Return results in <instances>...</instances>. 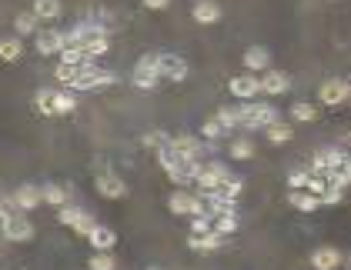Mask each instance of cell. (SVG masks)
I'll return each instance as SVG.
<instances>
[{
  "label": "cell",
  "mask_w": 351,
  "mask_h": 270,
  "mask_svg": "<svg viewBox=\"0 0 351 270\" xmlns=\"http://www.w3.org/2000/svg\"><path fill=\"white\" fill-rule=\"evenodd\" d=\"M57 57H60V64H77V67H81V64H90V57L84 54V47H74V44H67Z\"/></svg>",
  "instance_id": "cell-31"
},
{
  "label": "cell",
  "mask_w": 351,
  "mask_h": 270,
  "mask_svg": "<svg viewBox=\"0 0 351 270\" xmlns=\"http://www.w3.org/2000/svg\"><path fill=\"white\" fill-rule=\"evenodd\" d=\"M208 230H215V217L194 214V220H191V234H208Z\"/></svg>",
  "instance_id": "cell-37"
},
{
  "label": "cell",
  "mask_w": 351,
  "mask_h": 270,
  "mask_svg": "<svg viewBox=\"0 0 351 270\" xmlns=\"http://www.w3.org/2000/svg\"><path fill=\"white\" fill-rule=\"evenodd\" d=\"M311 267L315 270H338L341 267V250L338 247H318L311 254Z\"/></svg>",
  "instance_id": "cell-14"
},
{
  "label": "cell",
  "mask_w": 351,
  "mask_h": 270,
  "mask_svg": "<svg viewBox=\"0 0 351 270\" xmlns=\"http://www.w3.org/2000/svg\"><path fill=\"white\" fill-rule=\"evenodd\" d=\"M167 3H171V0H144V7H147V10H164Z\"/></svg>",
  "instance_id": "cell-44"
},
{
  "label": "cell",
  "mask_w": 351,
  "mask_h": 270,
  "mask_svg": "<svg viewBox=\"0 0 351 270\" xmlns=\"http://www.w3.org/2000/svg\"><path fill=\"white\" fill-rule=\"evenodd\" d=\"M108 83H114V74H110V70H97L94 64H84L77 81L71 83V87H74V90H97V87H108Z\"/></svg>",
  "instance_id": "cell-4"
},
{
  "label": "cell",
  "mask_w": 351,
  "mask_h": 270,
  "mask_svg": "<svg viewBox=\"0 0 351 270\" xmlns=\"http://www.w3.org/2000/svg\"><path fill=\"white\" fill-rule=\"evenodd\" d=\"M348 94H351L348 81H324L322 90H318V97H322L324 107H338L341 100H348Z\"/></svg>",
  "instance_id": "cell-11"
},
{
  "label": "cell",
  "mask_w": 351,
  "mask_h": 270,
  "mask_svg": "<svg viewBox=\"0 0 351 270\" xmlns=\"http://www.w3.org/2000/svg\"><path fill=\"white\" fill-rule=\"evenodd\" d=\"M291 117H295V120H304V124H311V120L318 117V107H311V104H295V107H291Z\"/></svg>",
  "instance_id": "cell-38"
},
{
  "label": "cell",
  "mask_w": 351,
  "mask_h": 270,
  "mask_svg": "<svg viewBox=\"0 0 351 270\" xmlns=\"http://www.w3.org/2000/svg\"><path fill=\"white\" fill-rule=\"evenodd\" d=\"M194 21L197 24H217L221 21V7H217L215 0H197L194 3Z\"/></svg>",
  "instance_id": "cell-21"
},
{
  "label": "cell",
  "mask_w": 351,
  "mask_h": 270,
  "mask_svg": "<svg viewBox=\"0 0 351 270\" xmlns=\"http://www.w3.org/2000/svg\"><path fill=\"white\" fill-rule=\"evenodd\" d=\"M60 0H34V14L40 17V21H57L60 17Z\"/></svg>",
  "instance_id": "cell-26"
},
{
  "label": "cell",
  "mask_w": 351,
  "mask_h": 270,
  "mask_svg": "<svg viewBox=\"0 0 351 270\" xmlns=\"http://www.w3.org/2000/svg\"><path fill=\"white\" fill-rule=\"evenodd\" d=\"M74 230H77V234H81V237H87V234H90V230H94V217H90V214H84L81 220H77V224H74Z\"/></svg>",
  "instance_id": "cell-41"
},
{
  "label": "cell",
  "mask_w": 351,
  "mask_h": 270,
  "mask_svg": "<svg viewBox=\"0 0 351 270\" xmlns=\"http://www.w3.org/2000/svg\"><path fill=\"white\" fill-rule=\"evenodd\" d=\"M215 230L224 237V234H234L238 230V214H221L215 217Z\"/></svg>",
  "instance_id": "cell-35"
},
{
  "label": "cell",
  "mask_w": 351,
  "mask_h": 270,
  "mask_svg": "<svg viewBox=\"0 0 351 270\" xmlns=\"http://www.w3.org/2000/svg\"><path fill=\"white\" fill-rule=\"evenodd\" d=\"M244 67H247V70H268L271 54L265 47H247V51H244Z\"/></svg>",
  "instance_id": "cell-22"
},
{
  "label": "cell",
  "mask_w": 351,
  "mask_h": 270,
  "mask_svg": "<svg viewBox=\"0 0 351 270\" xmlns=\"http://www.w3.org/2000/svg\"><path fill=\"white\" fill-rule=\"evenodd\" d=\"M81 67H84V64H81ZM81 67H77V64H60V67H57V81L64 83V87H71V83L77 81Z\"/></svg>",
  "instance_id": "cell-36"
},
{
  "label": "cell",
  "mask_w": 351,
  "mask_h": 270,
  "mask_svg": "<svg viewBox=\"0 0 351 270\" xmlns=\"http://www.w3.org/2000/svg\"><path fill=\"white\" fill-rule=\"evenodd\" d=\"M274 120H278V107H271V104H244L241 107L244 127H268Z\"/></svg>",
  "instance_id": "cell-3"
},
{
  "label": "cell",
  "mask_w": 351,
  "mask_h": 270,
  "mask_svg": "<svg viewBox=\"0 0 351 270\" xmlns=\"http://www.w3.org/2000/svg\"><path fill=\"white\" fill-rule=\"evenodd\" d=\"M81 217H84V211H81V207H74V204H64V207H57V220H60V224H67V227H74Z\"/></svg>",
  "instance_id": "cell-33"
},
{
  "label": "cell",
  "mask_w": 351,
  "mask_h": 270,
  "mask_svg": "<svg viewBox=\"0 0 351 270\" xmlns=\"http://www.w3.org/2000/svg\"><path fill=\"white\" fill-rule=\"evenodd\" d=\"M348 270H351V257H348Z\"/></svg>",
  "instance_id": "cell-46"
},
{
  "label": "cell",
  "mask_w": 351,
  "mask_h": 270,
  "mask_svg": "<svg viewBox=\"0 0 351 270\" xmlns=\"http://www.w3.org/2000/svg\"><path fill=\"white\" fill-rule=\"evenodd\" d=\"M57 94H60V90H51V87L37 90V110H40L44 117H57Z\"/></svg>",
  "instance_id": "cell-25"
},
{
  "label": "cell",
  "mask_w": 351,
  "mask_h": 270,
  "mask_svg": "<svg viewBox=\"0 0 351 270\" xmlns=\"http://www.w3.org/2000/svg\"><path fill=\"white\" fill-rule=\"evenodd\" d=\"M0 234H3V241H10V243H27V241H34V224L24 214H10L7 224L0 227Z\"/></svg>",
  "instance_id": "cell-1"
},
{
  "label": "cell",
  "mask_w": 351,
  "mask_h": 270,
  "mask_svg": "<svg viewBox=\"0 0 351 270\" xmlns=\"http://www.w3.org/2000/svg\"><path fill=\"white\" fill-rule=\"evenodd\" d=\"M87 267H90V270H117V264H114L110 250H97V254L87 260Z\"/></svg>",
  "instance_id": "cell-32"
},
{
  "label": "cell",
  "mask_w": 351,
  "mask_h": 270,
  "mask_svg": "<svg viewBox=\"0 0 351 270\" xmlns=\"http://www.w3.org/2000/svg\"><path fill=\"white\" fill-rule=\"evenodd\" d=\"M215 120L224 127V131H231V127H238V124H241V107H221Z\"/></svg>",
  "instance_id": "cell-30"
},
{
  "label": "cell",
  "mask_w": 351,
  "mask_h": 270,
  "mask_svg": "<svg viewBox=\"0 0 351 270\" xmlns=\"http://www.w3.org/2000/svg\"><path fill=\"white\" fill-rule=\"evenodd\" d=\"M97 193H101V197H108V200H121V197L128 193V184H124L117 174L101 170V174H97Z\"/></svg>",
  "instance_id": "cell-12"
},
{
  "label": "cell",
  "mask_w": 351,
  "mask_h": 270,
  "mask_svg": "<svg viewBox=\"0 0 351 270\" xmlns=\"http://www.w3.org/2000/svg\"><path fill=\"white\" fill-rule=\"evenodd\" d=\"M34 37H37V40H34V44H37V54L51 57V54H60V51L67 47V33H60V30H37Z\"/></svg>",
  "instance_id": "cell-10"
},
{
  "label": "cell",
  "mask_w": 351,
  "mask_h": 270,
  "mask_svg": "<svg viewBox=\"0 0 351 270\" xmlns=\"http://www.w3.org/2000/svg\"><path fill=\"white\" fill-rule=\"evenodd\" d=\"M0 247H3V241H0Z\"/></svg>",
  "instance_id": "cell-47"
},
{
  "label": "cell",
  "mask_w": 351,
  "mask_h": 270,
  "mask_svg": "<svg viewBox=\"0 0 351 270\" xmlns=\"http://www.w3.org/2000/svg\"><path fill=\"white\" fill-rule=\"evenodd\" d=\"M231 157H234V161H247V157H254V144H251L247 137L234 140V144H231Z\"/></svg>",
  "instance_id": "cell-34"
},
{
  "label": "cell",
  "mask_w": 351,
  "mask_h": 270,
  "mask_svg": "<svg viewBox=\"0 0 351 270\" xmlns=\"http://www.w3.org/2000/svg\"><path fill=\"white\" fill-rule=\"evenodd\" d=\"M201 134L208 137V140H217V137L224 134V127H221V124H217L215 117H211V120H204V127H201Z\"/></svg>",
  "instance_id": "cell-39"
},
{
  "label": "cell",
  "mask_w": 351,
  "mask_h": 270,
  "mask_svg": "<svg viewBox=\"0 0 351 270\" xmlns=\"http://www.w3.org/2000/svg\"><path fill=\"white\" fill-rule=\"evenodd\" d=\"M87 241H90V247H94V250H114L117 234H114L110 227H104V224H94V230L87 234Z\"/></svg>",
  "instance_id": "cell-19"
},
{
  "label": "cell",
  "mask_w": 351,
  "mask_h": 270,
  "mask_svg": "<svg viewBox=\"0 0 351 270\" xmlns=\"http://www.w3.org/2000/svg\"><path fill=\"white\" fill-rule=\"evenodd\" d=\"M322 204H341V187L328 184V187L322 190Z\"/></svg>",
  "instance_id": "cell-40"
},
{
  "label": "cell",
  "mask_w": 351,
  "mask_h": 270,
  "mask_svg": "<svg viewBox=\"0 0 351 270\" xmlns=\"http://www.w3.org/2000/svg\"><path fill=\"white\" fill-rule=\"evenodd\" d=\"M288 184L295 190H301L304 184H308V170H291V177H288Z\"/></svg>",
  "instance_id": "cell-43"
},
{
  "label": "cell",
  "mask_w": 351,
  "mask_h": 270,
  "mask_svg": "<svg viewBox=\"0 0 351 270\" xmlns=\"http://www.w3.org/2000/svg\"><path fill=\"white\" fill-rule=\"evenodd\" d=\"M221 234L217 230H208V234H191L188 237V247L191 250H197V254H215L217 247H221Z\"/></svg>",
  "instance_id": "cell-17"
},
{
  "label": "cell",
  "mask_w": 351,
  "mask_h": 270,
  "mask_svg": "<svg viewBox=\"0 0 351 270\" xmlns=\"http://www.w3.org/2000/svg\"><path fill=\"white\" fill-rule=\"evenodd\" d=\"M171 150L181 154V157H201L204 154V144L191 134H178V137H171Z\"/></svg>",
  "instance_id": "cell-15"
},
{
  "label": "cell",
  "mask_w": 351,
  "mask_h": 270,
  "mask_svg": "<svg viewBox=\"0 0 351 270\" xmlns=\"http://www.w3.org/2000/svg\"><path fill=\"white\" fill-rule=\"evenodd\" d=\"M241 190H244V184L238 180V177H228V180H221L211 193L221 197V200H238V197H241Z\"/></svg>",
  "instance_id": "cell-24"
},
{
  "label": "cell",
  "mask_w": 351,
  "mask_h": 270,
  "mask_svg": "<svg viewBox=\"0 0 351 270\" xmlns=\"http://www.w3.org/2000/svg\"><path fill=\"white\" fill-rule=\"evenodd\" d=\"M228 90H231L238 100H251V97H258V94H261V81H258V77H251V74H241V77H231Z\"/></svg>",
  "instance_id": "cell-13"
},
{
  "label": "cell",
  "mask_w": 351,
  "mask_h": 270,
  "mask_svg": "<svg viewBox=\"0 0 351 270\" xmlns=\"http://www.w3.org/2000/svg\"><path fill=\"white\" fill-rule=\"evenodd\" d=\"M158 74L161 81H184L188 77V64L178 54H158Z\"/></svg>",
  "instance_id": "cell-7"
},
{
  "label": "cell",
  "mask_w": 351,
  "mask_h": 270,
  "mask_svg": "<svg viewBox=\"0 0 351 270\" xmlns=\"http://www.w3.org/2000/svg\"><path fill=\"white\" fill-rule=\"evenodd\" d=\"M14 200H17L21 211H34V207L44 204V193H40V187H34V184H24V187H17Z\"/></svg>",
  "instance_id": "cell-18"
},
{
  "label": "cell",
  "mask_w": 351,
  "mask_h": 270,
  "mask_svg": "<svg viewBox=\"0 0 351 270\" xmlns=\"http://www.w3.org/2000/svg\"><path fill=\"white\" fill-rule=\"evenodd\" d=\"M21 54H24V44H21L17 37H7V40H0V60L14 64V60H21Z\"/></svg>",
  "instance_id": "cell-28"
},
{
  "label": "cell",
  "mask_w": 351,
  "mask_h": 270,
  "mask_svg": "<svg viewBox=\"0 0 351 270\" xmlns=\"http://www.w3.org/2000/svg\"><path fill=\"white\" fill-rule=\"evenodd\" d=\"M40 193H44V204H51V207H64V204H67V187L44 184V187H40Z\"/></svg>",
  "instance_id": "cell-29"
},
{
  "label": "cell",
  "mask_w": 351,
  "mask_h": 270,
  "mask_svg": "<svg viewBox=\"0 0 351 270\" xmlns=\"http://www.w3.org/2000/svg\"><path fill=\"white\" fill-rule=\"evenodd\" d=\"M231 174H228V167L224 163H217V161H211V163H201V174H197V187H201V193H211V190L221 184V180H228Z\"/></svg>",
  "instance_id": "cell-6"
},
{
  "label": "cell",
  "mask_w": 351,
  "mask_h": 270,
  "mask_svg": "<svg viewBox=\"0 0 351 270\" xmlns=\"http://www.w3.org/2000/svg\"><path fill=\"white\" fill-rule=\"evenodd\" d=\"M167 140H171V137H164V134H158V131H154V134H144V147H158V150H161Z\"/></svg>",
  "instance_id": "cell-42"
},
{
  "label": "cell",
  "mask_w": 351,
  "mask_h": 270,
  "mask_svg": "<svg viewBox=\"0 0 351 270\" xmlns=\"http://www.w3.org/2000/svg\"><path fill=\"white\" fill-rule=\"evenodd\" d=\"M345 161H348V154H345V150H338V147H324V150L315 154V163H311L315 170H311V174H324V177H328L331 170H338Z\"/></svg>",
  "instance_id": "cell-9"
},
{
  "label": "cell",
  "mask_w": 351,
  "mask_h": 270,
  "mask_svg": "<svg viewBox=\"0 0 351 270\" xmlns=\"http://www.w3.org/2000/svg\"><path fill=\"white\" fill-rule=\"evenodd\" d=\"M265 137H268L271 144H288V140L295 137V131H291L288 124H281V120H274V124H268V127H265Z\"/></svg>",
  "instance_id": "cell-27"
},
{
  "label": "cell",
  "mask_w": 351,
  "mask_h": 270,
  "mask_svg": "<svg viewBox=\"0 0 351 270\" xmlns=\"http://www.w3.org/2000/svg\"><path fill=\"white\" fill-rule=\"evenodd\" d=\"M288 204H291L295 211L311 214V211H318V207H322V197H315L311 190H291V193H288Z\"/></svg>",
  "instance_id": "cell-20"
},
{
  "label": "cell",
  "mask_w": 351,
  "mask_h": 270,
  "mask_svg": "<svg viewBox=\"0 0 351 270\" xmlns=\"http://www.w3.org/2000/svg\"><path fill=\"white\" fill-rule=\"evenodd\" d=\"M288 87H291V77H288L285 70H268V74L261 77V94L278 97V94H285Z\"/></svg>",
  "instance_id": "cell-16"
},
{
  "label": "cell",
  "mask_w": 351,
  "mask_h": 270,
  "mask_svg": "<svg viewBox=\"0 0 351 270\" xmlns=\"http://www.w3.org/2000/svg\"><path fill=\"white\" fill-rule=\"evenodd\" d=\"M158 81H161V74H158V54L141 57L137 67H134V87L151 90V87H158Z\"/></svg>",
  "instance_id": "cell-5"
},
{
  "label": "cell",
  "mask_w": 351,
  "mask_h": 270,
  "mask_svg": "<svg viewBox=\"0 0 351 270\" xmlns=\"http://www.w3.org/2000/svg\"><path fill=\"white\" fill-rule=\"evenodd\" d=\"M14 30H17L21 37H30V33H37V30H40V17H37L34 10H24V14H17V17H14Z\"/></svg>",
  "instance_id": "cell-23"
},
{
  "label": "cell",
  "mask_w": 351,
  "mask_h": 270,
  "mask_svg": "<svg viewBox=\"0 0 351 270\" xmlns=\"http://www.w3.org/2000/svg\"><path fill=\"white\" fill-rule=\"evenodd\" d=\"M7 217H10V214H7V211H3V204H0V227L7 224Z\"/></svg>",
  "instance_id": "cell-45"
},
{
  "label": "cell",
  "mask_w": 351,
  "mask_h": 270,
  "mask_svg": "<svg viewBox=\"0 0 351 270\" xmlns=\"http://www.w3.org/2000/svg\"><path fill=\"white\" fill-rule=\"evenodd\" d=\"M197 174H201L197 157H178L174 167H167V177H171L174 184H181V187H188L191 180H197Z\"/></svg>",
  "instance_id": "cell-8"
},
{
  "label": "cell",
  "mask_w": 351,
  "mask_h": 270,
  "mask_svg": "<svg viewBox=\"0 0 351 270\" xmlns=\"http://www.w3.org/2000/svg\"><path fill=\"white\" fill-rule=\"evenodd\" d=\"M167 207H171V214H208V207H204V200L201 197H194L188 190H174L171 197H167Z\"/></svg>",
  "instance_id": "cell-2"
}]
</instances>
